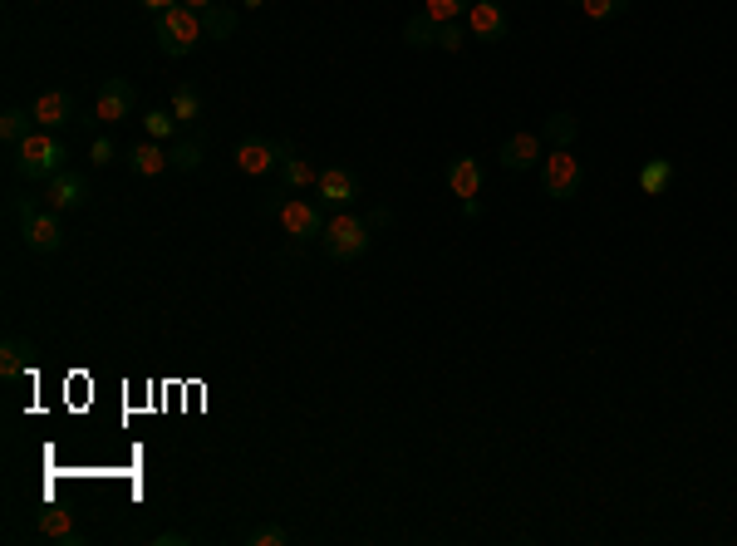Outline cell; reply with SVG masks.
<instances>
[{
  "instance_id": "cell-29",
  "label": "cell",
  "mask_w": 737,
  "mask_h": 546,
  "mask_svg": "<svg viewBox=\"0 0 737 546\" xmlns=\"http://www.w3.org/2000/svg\"><path fill=\"white\" fill-rule=\"evenodd\" d=\"M148 138H172L177 133V119H172V109H148Z\"/></svg>"
},
{
  "instance_id": "cell-18",
  "label": "cell",
  "mask_w": 737,
  "mask_h": 546,
  "mask_svg": "<svg viewBox=\"0 0 737 546\" xmlns=\"http://www.w3.org/2000/svg\"><path fill=\"white\" fill-rule=\"evenodd\" d=\"M448 187H453V197H477L482 192V163L477 158H453L448 163Z\"/></svg>"
},
{
  "instance_id": "cell-25",
  "label": "cell",
  "mask_w": 737,
  "mask_h": 546,
  "mask_svg": "<svg viewBox=\"0 0 737 546\" xmlns=\"http://www.w3.org/2000/svg\"><path fill=\"white\" fill-rule=\"evenodd\" d=\"M403 45H408V50H433V45H438V25L418 10V15L403 25Z\"/></svg>"
},
{
  "instance_id": "cell-22",
  "label": "cell",
  "mask_w": 737,
  "mask_h": 546,
  "mask_svg": "<svg viewBox=\"0 0 737 546\" xmlns=\"http://www.w3.org/2000/svg\"><path fill=\"white\" fill-rule=\"evenodd\" d=\"M168 153H172V168H177V173H197V168H202V158H207V143H202L197 133H182Z\"/></svg>"
},
{
  "instance_id": "cell-12",
  "label": "cell",
  "mask_w": 737,
  "mask_h": 546,
  "mask_svg": "<svg viewBox=\"0 0 737 546\" xmlns=\"http://www.w3.org/2000/svg\"><path fill=\"white\" fill-rule=\"evenodd\" d=\"M541 143H546L541 133H511L497 158H502V168H507V173H531V168L541 163Z\"/></svg>"
},
{
  "instance_id": "cell-32",
  "label": "cell",
  "mask_w": 737,
  "mask_h": 546,
  "mask_svg": "<svg viewBox=\"0 0 737 546\" xmlns=\"http://www.w3.org/2000/svg\"><path fill=\"white\" fill-rule=\"evenodd\" d=\"M187 542H197L192 532H158L153 537V546H187Z\"/></svg>"
},
{
  "instance_id": "cell-26",
  "label": "cell",
  "mask_w": 737,
  "mask_h": 546,
  "mask_svg": "<svg viewBox=\"0 0 737 546\" xmlns=\"http://www.w3.org/2000/svg\"><path fill=\"white\" fill-rule=\"evenodd\" d=\"M472 10V0H423V15L433 20V25H453Z\"/></svg>"
},
{
  "instance_id": "cell-13",
  "label": "cell",
  "mask_w": 737,
  "mask_h": 546,
  "mask_svg": "<svg viewBox=\"0 0 737 546\" xmlns=\"http://www.w3.org/2000/svg\"><path fill=\"white\" fill-rule=\"evenodd\" d=\"M30 114H35V123L40 128H64V123H74V94L69 89H45L35 104H30Z\"/></svg>"
},
{
  "instance_id": "cell-14",
  "label": "cell",
  "mask_w": 737,
  "mask_h": 546,
  "mask_svg": "<svg viewBox=\"0 0 737 546\" xmlns=\"http://www.w3.org/2000/svg\"><path fill=\"white\" fill-rule=\"evenodd\" d=\"M276 182H281V192H305V187L320 182V168H315L310 158H300L295 143H285V158H281V168H276Z\"/></svg>"
},
{
  "instance_id": "cell-24",
  "label": "cell",
  "mask_w": 737,
  "mask_h": 546,
  "mask_svg": "<svg viewBox=\"0 0 737 546\" xmlns=\"http://www.w3.org/2000/svg\"><path fill=\"white\" fill-rule=\"evenodd\" d=\"M30 133H35V114H30V109H15V104H10V109L0 114V138H5V148H15V143L30 138Z\"/></svg>"
},
{
  "instance_id": "cell-1",
  "label": "cell",
  "mask_w": 737,
  "mask_h": 546,
  "mask_svg": "<svg viewBox=\"0 0 737 546\" xmlns=\"http://www.w3.org/2000/svg\"><path fill=\"white\" fill-rule=\"evenodd\" d=\"M69 168V143L50 133V128H35L30 138H20L15 143V173L30 182H50L55 173Z\"/></svg>"
},
{
  "instance_id": "cell-35",
  "label": "cell",
  "mask_w": 737,
  "mask_h": 546,
  "mask_svg": "<svg viewBox=\"0 0 737 546\" xmlns=\"http://www.w3.org/2000/svg\"><path fill=\"white\" fill-rule=\"evenodd\" d=\"M462 212H467V217L477 222V217H482V202H477V197H462Z\"/></svg>"
},
{
  "instance_id": "cell-3",
  "label": "cell",
  "mask_w": 737,
  "mask_h": 546,
  "mask_svg": "<svg viewBox=\"0 0 737 546\" xmlns=\"http://www.w3.org/2000/svg\"><path fill=\"white\" fill-rule=\"evenodd\" d=\"M15 217H20V242L30 246L35 256H55L64 246V222H59L55 207H40L35 197H20Z\"/></svg>"
},
{
  "instance_id": "cell-28",
  "label": "cell",
  "mask_w": 737,
  "mask_h": 546,
  "mask_svg": "<svg viewBox=\"0 0 737 546\" xmlns=\"http://www.w3.org/2000/svg\"><path fill=\"white\" fill-rule=\"evenodd\" d=\"M629 0H580V15L585 20H610V15H624Z\"/></svg>"
},
{
  "instance_id": "cell-30",
  "label": "cell",
  "mask_w": 737,
  "mask_h": 546,
  "mask_svg": "<svg viewBox=\"0 0 737 546\" xmlns=\"http://www.w3.org/2000/svg\"><path fill=\"white\" fill-rule=\"evenodd\" d=\"M462 20H453V25H438V50H448V55H462Z\"/></svg>"
},
{
  "instance_id": "cell-9",
  "label": "cell",
  "mask_w": 737,
  "mask_h": 546,
  "mask_svg": "<svg viewBox=\"0 0 737 546\" xmlns=\"http://www.w3.org/2000/svg\"><path fill=\"white\" fill-rule=\"evenodd\" d=\"M315 202L325 212H349L359 202V178L349 168H320V182H315Z\"/></svg>"
},
{
  "instance_id": "cell-5",
  "label": "cell",
  "mask_w": 737,
  "mask_h": 546,
  "mask_svg": "<svg viewBox=\"0 0 737 546\" xmlns=\"http://www.w3.org/2000/svg\"><path fill=\"white\" fill-rule=\"evenodd\" d=\"M271 217H276V227H281L290 242H320V232H325V207L315 202V197H281L276 207H271Z\"/></svg>"
},
{
  "instance_id": "cell-23",
  "label": "cell",
  "mask_w": 737,
  "mask_h": 546,
  "mask_svg": "<svg viewBox=\"0 0 737 546\" xmlns=\"http://www.w3.org/2000/svg\"><path fill=\"white\" fill-rule=\"evenodd\" d=\"M541 138H546L551 148H570V143L580 138V119H575V114H566V109H556L551 119L541 123Z\"/></svg>"
},
{
  "instance_id": "cell-8",
  "label": "cell",
  "mask_w": 737,
  "mask_h": 546,
  "mask_svg": "<svg viewBox=\"0 0 737 546\" xmlns=\"http://www.w3.org/2000/svg\"><path fill=\"white\" fill-rule=\"evenodd\" d=\"M133 104H138V89L128 79H104L99 94H94V123L114 128V123H123L133 114Z\"/></svg>"
},
{
  "instance_id": "cell-19",
  "label": "cell",
  "mask_w": 737,
  "mask_h": 546,
  "mask_svg": "<svg viewBox=\"0 0 737 546\" xmlns=\"http://www.w3.org/2000/svg\"><path fill=\"white\" fill-rule=\"evenodd\" d=\"M168 109H172V119H177V128L187 133L192 123L202 119V94H197L192 84H177V89L168 94Z\"/></svg>"
},
{
  "instance_id": "cell-37",
  "label": "cell",
  "mask_w": 737,
  "mask_h": 546,
  "mask_svg": "<svg viewBox=\"0 0 737 546\" xmlns=\"http://www.w3.org/2000/svg\"><path fill=\"white\" fill-rule=\"evenodd\" d=\"M246 5H266V0H246Z\"/></svg>"
},
{
  "instance_id": "cell-38",
  "label": "cell",
  "mask_w": 737,
  "mask_h": 546,
  "mask_svg": "<svg viewBox=\"0 0 737 546\" xmlns=\"http://www.w3.org/2000/svg\"><path fill=\"white\" fill-rule=\"evenodd\" d=\"M570 5H580V0H570Z\"/></svg>"
},
{
  "instance_id": "cell-7",
  "label": "cell",
  "mask_w": 737,
  "mask_h": 546,
  "mask_svg": "<svg viewBox=\"0 0 737 546\" xmlns=\"http://www.w3.org/2000/svg\"><path fill=\"white\" fill-rule=\"evenodd\" d=\"M285 158V138L281 143H271V138H241L236 148H231V163L246 173V178H271L276 168H281Z\"/></svg>"
},
{
  "instance_id": "cell-10",
  "label": "cell",
  "mask_w": 737,
  "mask_h": 546,
  "mask_svg": "<svg viewBox=\"0 0 737 546\" xmlns=\"http://www.w3.org/2000/svg\"><path fill=\"white\" fill-rule=\"evenodd\" d=\"M507 30H511V20L497 0H472V10H467V35L472 40L497 45V40H507Z\"/></svg>"
},
{
  "instance_id": "cell-31",
  "label": "cell",
  "mask_w": 737,
  "mask_h": 546,
  "mask_svg": "<svg viewBox=\"0 0 737 546\" xmlns=\"http://www.w3.org/2000/svg\"><path fill=\"white\" fill-rule=\"evenodd\" d=\"M89 153H94V163H99V168H109V163L118 158L114 138H94V148H89Z\"/></svg>"
},
{
  "instance_id": "cell-4",
  "label": "cell",
  "mask_w": 737,
  "mask_h": 546,
  "mask_svg": "<svg viewBox=\"0 0 737 546\" xmlns=\"http://www.w3.org/2000/svg\"><path fill=\"white\" fill-rule=\"evenodd\" d=\"M320 246H325V256L330 261H359L369 246H374V232H369V222L364 217H354V212H330V222H325V232H320Z\"/></svg>"
},
{
  "instance_id": "cell-16",
  "label": "cell",
  "mask_w": 737,
  "mask_h": 546,
  "mask_svg": "<svg viewBox=\"0 0 737 546\" xmlns=\"http://www.w3.org/2000/svg\"><path fill=\"white\" fill-rule=\"evenodd\" d=\"M128 168L138 173V178H163L172 168V153L163 148V143H153V138H143L133 153H128Z\"/></svg>"
},
{
  "instance_id": "cell-15",
  "label": "cell",
  "mask_w": 737,
  "mask_h": 546,
  "mask_svg": "<svg viewBox=\"0 0 737 546\" xmlns=\"http://www.w3.org/2000/svg\"><path fill=\"white\" fill-rule=\"evenodd\" d=\"M35 527H40V537H45V542H59V546H79V542H84V532L74 527V512H64V507H45Z\"/></svg>"
},
{
  "instance_id": "cell-17",
  "label": "cell",
  "mask_w": 737,
  "mask_h": 546,
  "mask_svg": "<svg viewBox=\"0 0 737 546\" xmlns=\"http://www.w3.org/2000/svg\"><path fill=\"white\" fill-rule=\"evenodd\" d=\"M30 360H35V345H30V340H20V335H5V340H0V379H5V384L20 379Z\"/></svg>"
},
{
  "instance_id": "cell-27",
  "label": "cell",
  "mask_w": 737,
  "mask_h": 546,
  "mask_svg": "<svg viewBox=\"0 0 737 546\" xmlns=\"http://www.w3.org/2000/svg\"><path fill=\"white\" fill-rule=\"evenodd\" d=\"M285 542H290V532H285L281 522H261V527L246 532V546H285Z\"/></svg>"
},
{
  "instance_id": "cell-11",
  "label": "cell",
  "mask_w": 737,
  "mask_h": 546,
  "mask_svg": "<svg viewBox=\"0 0 737 546\" xmlns=\"http://www.w3.org/2000/svg\"><path fill=\"white\" fill-rule=\"evenodd\" d=\"M45 202L55 207L59 217H64V212H79V207L89 202V178L74 173V168H64V173H55V178L45 182Z\"/></svg>"
},
{
  "instance_id": "cell-20",
  "label": "cell",
  "mask_w": 737,
  "mask_h": 546,
  "mask_svg": "<svg viewBox=\"0 0 737 546\" xmlns=\"http://www.w3.org/2000/svg\"><path fill=\"white\" fill-rule=\"evenodd\" d=\"M236 25H241V15L231 10L227 0H217L212 10H202V30H207V40H222V45H227L231 35H236Z\"/></svg>"
},
{
  "instance_id": "cell-36",
  "label": "cell",
  "mask_w": 737,
  "mask_h": 546,
  "mask_svg": "<svg viewBox=\"0 0 737 546\" xmlns=\"http://www.w3.org/2000/svg\"><path fill=\"white\" fill-rule=\"evenodd\" d=\"M182 5H192V10H212L217 0H182Z\"/></svg>"
},
{
  "instance_id": "cell-34",
  "label": "cell",
  "mask_w": 737,
  "mask_h": 546,
  "mask_svg": "<svg viewBox=\"0 0 737 546\" xmlns=\"http://www.w3.org/2000/svg\"><path fill=\"white\" fill-rule=\"evenodd\" d=\"M143 10H153V15H163V10H172V5H182V0H138Z\"/></svg>"
},
{
  "instance_id": "cell-21",
  "label": "cell",
  "mask_w": 737,
  "mask_h": 546,
  "mask_svg": "<svg viewBox=\"0 0 737 546\" xmlns=\"http://www.w3.org/2000/svg\"><path fill=\"white\" fill-rule=\"evenodd\" d=\"M674 187V163L669 158H649L644 168H639V192L644 197H664Z\"/></svg>"
},
{
  "instance_id": "cell-33",
  "label": "cell",
  "mask_w": 737,
  "mask_h": 546,
  "mask_svg": "<svg viewBox=\"0 0 737 546\" xmlns=\"http://www.w3.org/2000/svg\"><path fill=\"white\" fill-rule=\"evenodd\" d=\"M364 222H369V232H379V227H394V212H389V207H374Z\"/></svg>"
},
{
  "instance_id": "cell-2",
  "label": "cell",
  "mask_w": 737,
  "mask_h": 546,
  "mask_svg": "<svg viewBox=\"0 0 737 546\" xmlns=\"http://www.w3.org/2000/svg\"><path fill=\"white\" fill-rule=\"evenodd\" d=\"M153 40H158V50H163L168 60L192 55V50L207 40V30H202V10H192V5H172V10H163V15H153Z\"/></svg>"
},
{
  "instance_id": "cell-6",
  "label": "cell",
  "mask_w": 737,
  "mask_h": 546,
  "mask_svg": "<svg viewBox=\"0 0 737 546\" xmlns=\"http://www.w3.org/2000/svg\"><path fill=\"white\" fill-rule=\"evenodd\" d=\"M580 182H585V168H580L575 148H551V153L541 158V187H546L551 202L580 197Z\"/></svg>"
}]
</instances>
